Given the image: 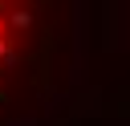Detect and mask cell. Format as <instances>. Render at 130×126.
<instances>
[{
  "label": "cell",
  "mask_w": 130,
  "mask_h": 126,
  "mask_svg": "<svg viewBox=\"0 0 130 126\" xmlns=\"http://www.w3.org/2000/svg\"><path fill=\"white\" fill-rule=\"evenodd\" d=\"M69 4L73 0H0V106L49 65Z\"/></svg>",
  "instance_id": "1"
}]
</instances>
